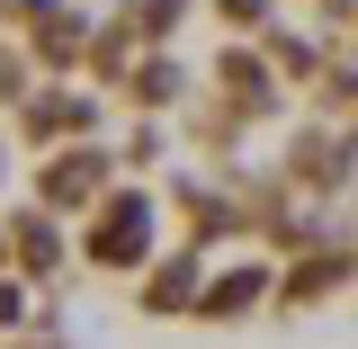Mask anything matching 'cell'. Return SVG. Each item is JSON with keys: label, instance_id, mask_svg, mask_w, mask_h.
I'll list each match as a JSON object with an SVG mask.
<instances>
[{"label": "cell", "instance_id": "6da1fadb", "mask_svg": "<svg viewBox=\"0 0 358 349\" xmlns=\"http://www.w3.org/2000/svg\"><path fill=\"white\" fill-rule=\"evenodd\" d=\"M143 251H152V233H143V197H117V206H99L90 260H99V269H134Z\"/></svg>", "mask_w": 358, "mask_h": 349}]
</instances>
